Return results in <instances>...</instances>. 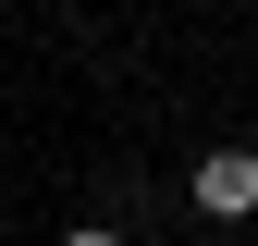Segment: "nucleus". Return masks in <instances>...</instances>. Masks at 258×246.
I'll return each mask as SVG.
<instances>
[{"mask_svg": "<svg viewBox=\"0 0 258 246\" xmlns=\"http://www.w3.org/2000/svg\"><path fill=\"white\" fill-rule=\"evenodd\" d=\"M197 209H209V222H246V209H258V160H246V148H209V160H197Z\"/></svg>", "mask_w": 258, "mask_h": 246, "instance_id": "obj_1", "label": "nucleus"}, {"mask_svg": "<svg viewBox=\"0 0 258 246\" xmlns=\"http://www.w3.org/2000/svg\"><path fill=\"white\" fill-rule=\"evenodd\" d=\"M61 246H123V234H61Z\"/></svg>", "mask_w": 258, "mask_h": 246, "instance_id": "obj_2", "label": "nucleus"}]
</instances>
